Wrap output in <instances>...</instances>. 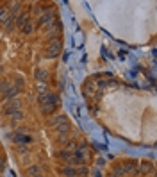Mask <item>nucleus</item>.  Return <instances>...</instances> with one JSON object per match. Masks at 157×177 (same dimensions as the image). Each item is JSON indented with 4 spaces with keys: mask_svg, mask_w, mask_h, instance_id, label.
I'll return each instance as SVG.
<instances>
[{
    "mask_svg": "<svg viewBox=\"0 0 157 177\" xmlns=\"http://www.w3.org/2000/svg\"><path fill=\"white\" fill-rule=\"evenodd\" d=\"M39 104H41V109L45 113H52L54 109H56L57 100H56V97H54L52 93L43 91V93H39Z\"/></svg>",
    "mask_w": 157,
    "mask_h": 177,
    "instance_id": "nucleus-1",
    "label": "nucleus"
},
{
    "mask_svg": "<svg viewBox=\"0 0 157 177\" xmlns=\"http://www.w3.org/2000/svg\"><path fill=\"white\" fill-rule=\"evenodd\" d=\"M59 52H61V43L57 41V39H52V41L48 43V47H46V52H45V56L52 59V57H56L59 56Z\"/></svg>",
    "mask_w": 157,
    "mask_h": 177,
    "instance_id": "nucleus-2",
    "label": "nucleus"
},
{
    "mask_svg": "<svg viewBox=\"0 0 157 177\" xmlns=\"http://www.w3.org/2000/svg\"><path fill=\"white\" fill-rule=\"evenodd\" d=\"M68 131H70V125H68V122L64 120V122H61L59 124V127H57V132H59V136L61 138H66V134H68Z\"/></svg>",
    "mask_w": 157,
    "mask_h": 177,
    "instance_id": "nucleus-3",
    "label": "nucleus"
},
{
    "mask_svg": "<svg viewBox=\"0 0 157 177\" xmlns=\"http://www.w3.org/2000/svg\"><path fill=\"white\" fill-rule=\"evenodd\" d=\"M18 93H20V88H11V90H7V91L4 93V97H2V100H4V102H7L9 98H15V97H16Z\"/></svg>",
    "mask_w": 157,
    "mask_h": 177,
    "instance_id": "nucleus-4",
    "label": "nucleus"
},
{
    "mask_svg": "<svg viewBox=\"0 0 157 177\" xmlns=\"http://www.w3.org/2000/svg\"><path fill=\"white\" fill-rule=\"evenodd\" d=\"M52 20H54V13L52 11H46V15L41 16V22H39V23H41V25H48Z\"/></svg>",
    "mask_w": 157,
    "mask_h": 177,
    "instance_id": "nucleus-5",
    "label": "nucleus"
},
{
    "mask_svg": "<svg viewBox=\"0 0 157 177\" xmlns=\"http://www.w3.org/2000/svg\"><path fill=\"white\" fill-rule=\"evenodd\" d=\"M18 107H20V100H13L11 104L7 106V109H5V111H7L9 114H13L15 111H18Z\"/></svg>",
    "mask_w": 157,
    "mask_h": 177,
    "instance_id": "nucleus-6",
    "label": "nucleus"
},
{
    "mask_svg": "<svg viewBox=\"0 0 157 177\" xmlns=\"http://www.w3.org/2000/svg\"><path fill=\"white\" fill-rule=\"evenodd\" d=\"M27 174H29V175H32V177H36V175H39V168H38L36 165H32L29 170H27Z\"/></svg>",
    "mask_w": 157,
    "mask_h": 177,
    "instance_id": "nucleus-7",
    "label": "nucleus"
},
{
    "mask_svg": "<svg viewBox=\"0 0 157 177\" xmlns=\"http://www.w3.org/2000/svg\"><path fill=\"white\" fill-rule=\"evenodd\" d=\"M36 79L38 81H45L46 79V72L45 70H36Z\"/></svg>",
    "mask_w": 157,
    "mask_h": 177,
    "instance_id": "nucleus-8",
    "label": "nucleus"
},
{
    "mask_svg": "<svg viewBox=\"0 0 157 177\" xmlns=\"http://www.w3.org/2000/svg\"><path fill=\"white\" fill-rule=\"evenodd\" d=\"M25 23H27V16H25V15L18 16V20H16V25H18V27H23Z\"/></svg>",
    "mask_w": 157,
    "mask_h": 177,
    "instance_id": "nucleus-9",
    "label": "nucleus"
},
{
    "mask_svg": "<svg viewBox=\"0 0 157 177\" xmlns=\"http://www.w3.org/2000/svg\"><path fill=\"white\" fill-rule=\"evenodd\" d=\"M63 174H64V175H70V177H73L75 174H77V170H75V168H70V166H68V168H64V170H63Z\"/></svg>",
    "mask_w": 157,
    "mask_h": 177,
    "instance_id": "nucleus-10",
    "label": "nucleus"
},
{
    "mask_svg": "<svg viewBox=\"0 0 157 177\" xmlns=\"http://www.w3.org/2000/svg\"><path fill=\"white\" fill-rule=\"evenodd\" d=\"M22 31H23L25 34H30V32H32V23H30V22H27V23L22 27Z\"/></svg>",
    "mask_w": 157,
    "mask_h": 177,
    "instance_id": "nucleus-11",
    "label": "nucleus"
},
{
    "mask_svg": "<svg viewBox=\"0 0 157 177\" xmlns=\"http://www.w3.org/2000/svg\"><path fill=\"white\" fill-rule=\"evenodd\" d=\"M139 170L141 172H150V170H152V165H150V163H143V165L139 166Z\"/></svg>",
    "mask_w": 157,
    "mask_h": 177,
    "instance_id": "nucleus-12",
    "label": "nucleus"
},
{
    "mask_svg": "<svg viewBox=\"0 0 157 177\" xmlns=\"http://www.w3.org/2000/svg\"><path fill=\"white\" fill-rule=\"evenodd\" d=\"M15 140L16 141H23V143H25V141H30V138H23V134H16Z\"/></svg>",
    "mask_w": 157,
    "mask_h": 177,
    "instance_id": "nucleus-13",
    "label": "nucleus"
},
{
    "mask_svg": "<svg viewBox=\"0 0 157 177\" xmlns=\"http://www.w3.org/2000/svg\"><path fill=\"white\" fill-rule=\"evenodd\" d=\"M7 90H9V83H2V84H0V91H2V93H5Z\"/></svg>",
    "mask_w": 157,
    "mask_h": 177,
    "instance_id": "nucleus-14",
    "label": "nucleus"
},
{
    "mask_svg": "<svg viewBox=\"0 0 157 177\" xmlns=\"http://www.w3.org/2000/svg\"><path fill=\"white\" fill-rule=\"evenodd\" d=\"M13 118H15V120H22V118H23V114L20 113V111H16V113H13Z\"/></svg>",
    "mask_w": 157,
    "mask_h": 177,
    "instance_id": "nucleus-15",
    "label": "nucleus"
},
{
    "mask_svg": "<svg viewBox=\"0 0 157 177\" xmlns=\"http://www.w3.org/2000/svg\"><path fill=\"white\" fill-rule=\"evenodd\" d=\"M61 158H63V159H70V152H68V150H63V152H61Z\"/></svg>",
    "mask_w": 157,
    "mask_h": 177,
    "instance_id": "nucleus-16",
    "label": "nucleus"
},
{
    "mask_svg": "<svg viewBox=\"0 0 157 177\" xmlns=\"http://www.w3.org/2000/svg\"><path fill=\"white\" fill-rule=\"evenodd\" d=\"M0 72H2V66H0Z\"/></svg>",
    "mask_w": 157,
    "mask_h": 177,
    "instance_id": "nucleus-17",
    "label": "nucleus"
},
{
    "mask_svg": "<svg viewBox=\"0 0 157 177\" xmlns=\"http://www.w3.org/2000/svg\"><path fill=\"white\" fill-rule=\"evenodd\" d=\"M36 177H41V175H36Z\"/></svg>",
    "mask_w": 157,
    "mask_h": 177,
    "instance_id": "nucleus-18",
    "label": "nucleus"
},
{
    "mask_svg": "<svg viewBox=\"0 0 157 177\" xmlns=\"http://www.w3.org/2000/svg\"><path fill=\"white\" fill-rule=\"evenodd\" d=\"M0 9H2V7H0Z\"/></svg>",
    "mask_w": 157,
    "mask_h": 177,
    "instance_id": "nucleus-19",
    "label": "nucleus"
}]
</instances>
